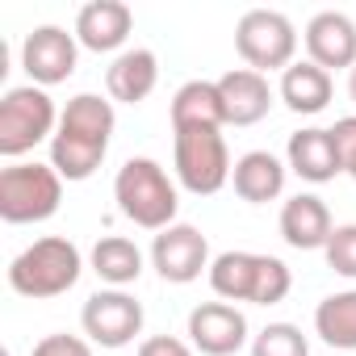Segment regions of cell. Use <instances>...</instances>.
<instances>
[{"label": "cell", "instance_id": "2", "mask_svg": "<svg viewBox=\"0 0 356 356\" xmlns=\"http://www.w3.org/2000/svg\"><path fill=\"white\" fill-rule=\"evenodd\" d=\"M113 202L122 210V218H130L143 231H163L176 222V210H181V193H176V181L163 172L159 159L151 155H134L118 168L113 176Z\"/></svg>", "mask_w": 356, "mask_h": 356}, {"label": "cell", "instance_id": "19", "mask_svg": "<svg viewBox=\"0 0 356 356\" xmlns=\"http://www.w3.org/2000/svg\"><path fill=\"white\" fill-rule=\"evenodd\" d=\"M277 92H281V101H285L293 113L314 118V113H323V109L331 105L335 84H331V72H323L318 63L302 59V63H293V67L281 72V88H277Z\"/></svg>", "mask_w": 356, "mask_h": 356}, {"label": "cell", "instance_id": "25", "mask_svg": "<svg viewBox=\"0 0 356 356\" xmlns=\"http://www.w3.org/2000/svg\"><path fill=\"white\" fill-rule=\"evenodd\" d=\"M323 256H327V268H331V273L356 281V222L335 227L331 239H327V248H323Z\"/></svg>", "mask_w": 356, "mask_h": 356}, {"label": "cell", "instance_id": "14", "mask_svg": "<svg viewBox=\"0 0 356 356\" xmlns=\"http://www.w3.org/2000/svg\"><path fill=\"white\" fill-rule=\"evenodd\" d=\"M134 30V13L122 0H88V5L76 13V42L84 51H97V55H109L118 51Z\"/></svg>", "mask_w": 356, "mask_h": 356}, {"label": "cell", "instance_id": "22", "mask_svg": "<svg viewBox=\"0 0 356 356\" xmlns=\"http://www.w3.org/2000/svg\"><path fill=\"white\" fill-rule=\"evenodd\" d=\"M92 273H97L109 289L134 285V281L143 277V252H138V243L126 239V235H105V239H97V248H92Z\"/></svg>", "mask_w": 356, "mask_h": 356}, {"label": "cell", "instance_id": "15", "mask_svg": "<svg viewBox=\"0 0 356 356\" xmlns=\"http://www.w3.org/2000/svg\"><path fill=\"white\" fill-rule=\"evenodd\" d=\"M218 92H222L227 126H256L273 109V84L252 67H231L227 76H218Z\"/></svg>", "mask_w": 356, "mask_h": 356}, {"label": "cell", "instance_id": "8", "mask_svg": "<svg viewBox=\"0 0 356 356\" xmlns=\"http://www.w3.org/2000/svg\"><path fill=\"white\" fill-rule=\"evenodd\" d=\"M143 302L126 289H97L80 310V327L97 348H126L143 331Z\"/></svg>", "mask_w": 356, "mask_h": 356}, {"label": "cell", "instance_id": "17", "mask_svg": "<svg viewBox=\"0 0 356 356\" xmlns=\"http://www.w3.org/2000/svg\"><path fill=\"white\" fill-rule=\"evenodd\" d=\"M285 172L289 168L273 151H248L231 168V185L248 206H268V202H277L285 193Z\"/></svg>", "mask_w": 356, "mask_h": 356}, {"label": "cell", "instance_id": "4", "mask_svg": "<svg viewBox=\"0 0 356 356\" xmlns=\"http://www.w3.org/2000/svg\"><path fill=\"white\" fill-rule=\"evenodd\" d=\"M59 202H63V176L51 163L22 159L0 168V218L9 227L47 222L51 214H59Z\"/></svg>", "mask_w": 356, "mask_h": 356}, {"label": "cell", "instance_id": "13", "mask_svg": "<svg viewBox=\"0 0 356 356\" xmlns=\"http://www.w3.org/2000/svg\"><path fill=\"white\" fill-rule=\"evenodd\" d=\"M285 168L293 176L310 185H327L343 172L339 163V147H335V134L323 130V126H306V130H293L289 134V147H285Z\"/></svg>", "mask_w": 356, "mask_h": 356}, {"label": "cell", "instance_id": "21", "mask_svg": "<svg viewBox=\"0 0 356 356\" xmlns=\"http://www.w3.org/2000/svg\"><path fill=\"white\" fill-rule=\"evenodd\" d=\"M181 126H227V109H222V92L218 80H189L176 88L172 97V130Z\"/></svg>", "mask_w": 356, "mask_h": 356}, {"label": "cell", "instance_id": "12", "mask_svg": "<svg viewBox=\"0 0 356 356\" xmlns=\"http://www.w3.org/2000/svg\"><path fill=\"white\" fill-rule=\"evenodd\" d=\"M306 55L323 72H352L356 67V22L339 9H323L306 22Z\"/></svg>", "mask_w": 356, "mask_h": 356}, {"label": "cell", "instance_id": "24", "mask_svg": "<svg viewBox=\"0 0 356 356\" xmlns=\"http://www.w3.org/2000/svg\"><path fill=\"white\" fill-rule=\"evenodd\" d=\"M252 356H310V343H306L302 327H293V323H268L264 331H256Z\"/></svg>", "mask_w": 356, "mask_h": 356}, {"label": "cell", "instance_id": "9", "mask_svg": "<svg viewBox=\"0 0 356 356\" xmlns=\"http://www.w3.org/2000/svg\"><path fill=\"white\" fill-rule=\"evenodd\" d=\"M210 239L193 222H172L151 239V268L168 285H189L202 273H210Z\"/></svg>", "mask_w": 356, "mask_h": 356}, {"label": "cell", "instance_id": "26", "mask_svg": "<svg viewBox=\"0 0 356 356\" xmlns=\"http://www.w3.org/2000/svg\"><path fill=\"white\" fill-rule=\"evenodd\" d=\"M30 356H92V343L84 335H67V331H55V335H42L34 343Z\"/></svg>", "mask_w": 356, "mask_h": 356}, {"label": "cell", "instance_id": "10", "mask_svg": "<svg viewBox=\"0 0 356 356\" xmlns=\"http://www.w3.org/2000/svg\"><path fill=\"white\" fill-rule=\"evenodd\" d=\"M76 63H80V42L63 26H34L22 42V67H26L30 84H38V88H55V84L72 80Z\"/></svg>", "mask_w": 356, "mask_h": 356}, {"label": "cell", "instance_id": "29", "mask_svg": "<svg viewBox=\"0 0 356 356\" xmlns=\"http://www.w3.org/2000/svg\"><path fill=\"white\" fill-rule=\"evenodd\" d=\"M348 97H352V101H356V67H352V72H348Z\"/></svg>", "mask_w": 356, "mask_h": 356}, {"label": "cell", "instance_id": "3", "mask_svg": "<svg viewBox=\"0 0 356 356\" xmlns=\"http://www.w3.org/2000/svg\"><path fill=\"white\" fill-rule=\"evenodd\" d=\"M84 273V256L72 239L63 235H47V239H34L26 252L13 256L9 264V289L22 293V298H34V302H47V298H59L67 293Z\"/></svg>", "mask_w": 356, "mask_h": 356}, {"label": "cell", "instance_id": "7", "mask_svg": "<svg viewBox=\"0 0 356 356\" xmlns=\"http://www.w3.org/2000/svg\"><path fill=\"white\" fill-rule=\"evenodd\" d=\"M235 51L260 76L285 72L298 55V30L281 9H248L235 26Z\"/></svg>", "mask_w": 356, "mask_h": 356}, {"label": "cell", "instance_id": "5", "mask_svg": "<svg viewBox=\"0 0 356 356\" xmlns=\"http://www.w3.org/2000/svg\"><path fill=\"white\" fill-rule=\"evenodd\" d=\"M172 163L181 189L210 197L231 181V151L218 126H181L172 130Z\"/></svg>", "mask_w": 356, "mask_h": 356}, {"label": "cell", "instance_id": "27", "mask_svg": "<svg viewBox=\"0 0 356 356\" xmlns=\"http://www.w3.org/2000/svg\"><path fill=\"white\" fill-rule=\"evenodd\" d=\"M331 134H335V147H339V163H343V172L356 181V113H352V118H339V122L331 126Z\"/></svg>", "mask_w": 356, "mask_h": 356}, {"label": "cell", "instance_id": "16", "mask_svg": "<svg viewBox=\"0 0 356 356\" xmlns=\"http://www.w3.org/2000/svg\"><path fill=\"white\" fill-rule=\"evenodd\" d=\"M331 210L314 193H298L281 206V239L293 252H323L331 239Z\"/></svg>", "mask_w": 356, "mask_h": 356}, {"label": "cell", "instance_id": "28", "mask_svg": "<svg viewBox=\"0 0 356 356\" xmlns=\"http://www.w3.org/2000/svg\"><path fill=\"white\" fill-rule=\"evenodd\" d=\"M138 356H193V343L176 339V335H151L138 343Z\"/></svg>", "mask_w": 356, "mask_h": 356}, {"label": "cell", "instance_id": "6", "mask_svg": "<svg viewBox=\"0 0 356 356\" xmlns=\"http://www.w3.org/2000/svg\"><path fill=\"white\" fill-rule=\"evenodd\" d=\"M59 130V109L38 84H17L0 97V155L17 159L30 155L38 143L55 138Z\"/></svg>", "mask_w": 356, "mask_h": 356}, {"label": "cell", "instance_id": "30", "mask_svg": "<svg viewBox=\"0 0 356 356\" xmlns=\"http://www.w3.org/2000/svg\"><path fill=\"white\" fill-rule=\"evenodd\" d=\"M335 356H339V352H335Z\"/></svg>", "mask_w": 356, "mask_h": 356}, {"label": "cell", "instance_id": "1", "mask_svg": "<svg viewBox=\"0 0 356 356\" xmlns=\"http://www.w3.org/2000/svg\"><path fill=\"white\" fill-rule=\"evenodd\" d=\"M109 138H113V101L80 92L59 113V130L51 138V168L63 181H88L109 151Z\"/></svg>", "mask_w": 356, "mask_h": 356}, {"label": "cell", "instance_id": "11", "mask_svg": "<svg viewBox=\"0 0 356 356\" xmlns=\"http://www.w3.org/2000/svg\"><path fill=\"white\" fill-rule=\"evenodd\" d=\"M248 314L231 302H202L189 310V343L202 356H235L248 343Z\"/></svg>", "mask_w": 356, "mask_h": 356}, {"label": "cell", "instance_id": "20", "mask_svg": "<svg viewBox=\"0 0 356 356\" xmlns=\"http://www.w3.org/2000/svg\"><path fill=\"white\" fill-rule=\"evenodd\" d=\"M260 268L264 256L260 252H222L210 264V289L222 302H256V285H260Z\"/></svg>", "mask_w": 356, "mask_h": 356}, {"label": "cell", "instance_id": "23", "mask_svg": "<svg viewBox=\"0 0 356 356\" xmlns=\"http://www.w3.org/2000/svg\"><path fill=\"white\" fill-rule=\"evenodd\" d=\"M314 331L335 352H356V289H339L318 302Z\"/></svg>", "mask_w": 356, "mask_h": 356}, {"label": "cell", "instance_id": "18", "mask_svg": "<svg viewBox=\"0 0 356 356\" xmlns=\"http://www.w3.org/2000/svg\"><path fill=\"white\" fill-rule=\"evenodd\" d=\"M155 84H159V59H155V51H147V47L122 51V55L109 63V72H105L109 97L122 101V105L147 101V97L155 92Z\"/></svg>", "mask_w": 356, "mask_h": 356}]
</instances>
